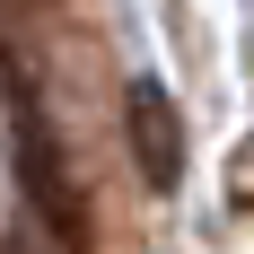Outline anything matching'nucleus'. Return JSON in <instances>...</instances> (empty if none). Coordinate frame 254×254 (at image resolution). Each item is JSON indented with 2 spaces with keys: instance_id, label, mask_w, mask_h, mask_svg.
<instances>
[{
  "instance_id": "1",
  "label": "nucleus",
  "mask_w": 254,
  "mask_h": 254,
  "mask_svg": "<svg viewBox=\"0 0 254 254\" xmlns=\"http://www.w3.org/2000/svg\"><path fill=\"white\" fill-rule=\"evenodd\" d=\"M9 114H18V184H26V202H35V219L62 246H88V202H79L70 167H62V140H53L44 105L26 97V88H9Z\"/></svg>"
},
{
  "instance_id": "2",
  "label": "nucleus",
  "mask_w": 254,
  "mask_h": 254,
  "mask_svg": "<svg viewBox=\"0 0 254 254\" xmlns=\"http://www.w3.org/2000/svg\"><path fill=\"white\" fill-rule=\"evenodd\" d=\"M123 123H131V158H140V176H149L158 193H176V184H184V114H176V97H167L158 79H131Z\"/></svg>"
},
{
  "instance_id": "3",
  "label": "nucleus",
  "mask_w": 254,
  "mask_h": 254,
  "mask_svg": "<svg viewBox=\"0 0 254 254\" xmlns=\"http://www.w3.org/2000/svg\"><path fill=\"white\" fill-rule=\"evenodd\" d=\"M228 202H237V210H254V140L237 149V167H228Z\"/></svg>"
},
{
  "instance_id": "4",
  "label": "nucleus",
  "mask_w": 254,
  "mask_h": 254,
  "mask_svg": "<svg viewBox=\"0 0 254 254\" xmlns=\"http://www.w3.org/2000/svg\"><path fill=\"white\" fill-rule=\"evenodd\" d=\"M35 9H53V0H0V18H35Z\"/></svg>"
}]
</instances>
